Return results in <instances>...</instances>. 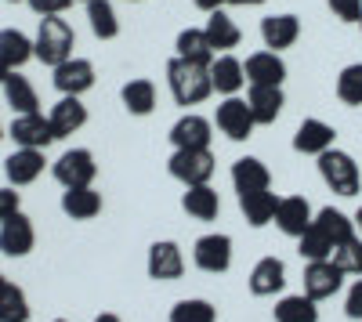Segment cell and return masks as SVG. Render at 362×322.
<instances>
[{
    "label": "cell",
    "mask_w": 362,
    "mask_h": 322,
    "mask_svg": "<svg viewBox=\"0 0 362 322\" xmlns=\"http://www.w3.org/2000/svg\"><path fill=\"white\" fill-rule=\"evenodd\" d=\"M214 127H218L228 141H247V138L254 134V127H257L247 98H239V95L225 98V102L214 109Z\"/></svg>",
    "instance_id": "6"
},
{
    "label": "cell",
    "mask_w": 362,
    "mask_h": 322,
    "mask_svg": "<svg viewBox=\"0 0 362 322\" xmlns=\"http://www.w3.org/2000/svg\"><path fill=\"white\" fill-rule=\"evenodd\" d=\"M119 98H124V109H127L131 116H148V112L156 109V83L145 80V76L127 80L124 91H119Z\"/></svg>",
    "instance_id": "32"
},
{
    "label": "cell",
    "mask_w": 362,
    "mask_h": 322,
    "mask_svg": "<svg viewBox=\"0 0 362 322\" xmlns=\"http://www.w3.org/2000/svg\"><path fill=\"white\" fill-rule=\"evenodd\" d=\"M232 189H235L239 196L264 192V189H272V174H268V167H264L257 156H243V160L232 163Z\"/></svg>",
    "instance_id": "22"
},
{
    "label": "cell",
    "mask_w": 362,
    "mask_h": 322,
    "mask_svg": "<svg viewBox=\"0 0 362 322\" xmlns=\"http://www.w3.org/2000/svg\"><path fill=\"white\" fill-rule=\"evenodd\" d=\"M315 221V210H312V203L305 196H283L279 199V210H276V225L279 232H286L290 239H300L305 232L312 228Z\"/></svg>",
    "instance_id": "13"
},
{
    "label": "cell",
    "mask_w": 362,
    "mask_h": 322,
    "mask_svg": "<svg viewBox=\"0 0 362 322\" xmlns=\"http://www.w3.org/2000/svg\"><path fill=\"white\" fill-rule=\"evenodd\" d=\"M87 22H90V33H95L98 40H116L119 37V18H116V8L109 4V0H90Z\"/></svg>",
    "instance_id": "34"
},
{
    "label": "cell",
    "mask_w": 362,
    "mask_h": 322,
    "mask_svg": "<svg viewBox=\"0 0 362 322\" xmlns=\"http://www.w3.org/2000/svg\"><path fill=\"white\" fill-rule=\"evenodd\" d=\"M297 254L305 261H329V257H334V243H329L319 228H308L305 236L297 239Z\"/></svg>",
    "instance_id": "38"
},
{
    "label": "cell",
    "mask_w": 362,
    "mask_h": 322,
    "mask_svg": "<svg viewBox=\"0 0 362 322\" xmlns=\"http://www.w3.org/2000/svg\"><path fill=\"white\" fill-rule=\"evenodd\" d=\"M54 322H66V318H54Z\"/></svg>",
    "instance_id": "51"
},
{
    "label": "cell",
    "mask_w": 362,
    "mask_h": 322,
    "mask_svg": "<svg viewBox=\"0 0 362 322\" xmlns=\"http://www.w3.org/2000/svg\"><path fill=\"white\" fill-rule=\"evenodd\" d=\"M174 47H177V58H185V62H199V66H210L218 58V51L210 47V40H206V33L203 29H181L177 33V40H174Z\"/></svg>",
    "instance_id": "28"
},
{
    "label": "cell",
    "mask_w": 362,
    "mask_h": 322,
    "mask_svg": "<svg viewBox=\"0 0 362 322\" xmlns=\"http://www.w3.org/2000/svg\"><path fill=\"white\" fill-rule=\"evenodd\" d=\"M51 174L62 189H87L98 174V163H95V156H90V149H69V153H62L54 160Z\"/></svg>",
    "instance_id": "5"
},
{
    "label": "cell",
    "mask_w": 362,
    "mask_h": 322,
    "mask_svg": "<svg viewBox=\"0 0 362 322\" xmlns=\"http://www.w3.org/2000/svg\"><path fill=\"white\" fill-rule=\"evenodd\" d=\"M47 120L54 127V138H69V134H76L87 124V105L80 98H73V95H62V98L51 105Z\"/></svg>",
    "instance_id": "19"
},
{
    "label": "cell",
    "mask_w": 362,
    "mask_h": 322,
    "mask_svg": "<svg viewBox=\"0 0 362 322\" xmlns=\"http://www.w3.org/2000/svg\"><path fill=\"white\" fill-rule=\"evenodd\" d=\"M326 4H329V11H334L341 22L358 25V18H362V0H326Z\"/></svg>",
    "instance_id": "40"
},
{
    "label": "cell",
    "mask_w": 362,
    "mask_h": 322,
    "mask_svg": "<svg viewBox=\"0 0 362 322\" xmlns=\"http://www.w3.org/2000/svg\"><path fill=\"white\" fill-rule=\"evenodd\" d=\"M192 4H196L199 11L210 15V11H221V8H225V0H192Z\"/></svg>",
    "instance_id": "44"
},
{
    "label": "cell",
    "mask_w": 362,
    "mask_h": 322,
    "mask_svg": "<svg viewBox=\"0 0 362 322\" xmlns=\"http://www.w3.org/2000/svg\"><path fill=\"white\" fill-rule=\"evenodd\" d=\"M4 174H8V181L15 189L18 185H33L40 174H44V153L40 149H15L4 160Z\"/></svg>",
    "instance_id": "23"
},
{
    "label": "cell",
    "mask_w": 362,
    "mask_h": 322,
    "mask_svg": "<svg viewBox=\"0 0 362 322\" xmlns=\"http://www.w3.org/2000/svg\"><path fill=\"white\" fill-rule=\"evenodd\" d=\"M344 286V272L334 265V257L329 261H308L305 268V294L312 301H329L334 294H341Z\"/></svg>",
    "instance_id": "10"
},
{
    "label": "cell",
    "mask_w": 362,
    "mask_h": 322,
    "mask_svg": "<svg viewBox=\"0 0 362 322\" xmlns=\"http://www.w3.org/2000/svg\"><path fill=\"white\" fill-rule=\"evenodd\" d=\"M181 272H185V254H181V246L174 239H160L148 246V279L174 282V279H181Z\"/></svg>",
    "instance_id": "11"
},
{
    "label": "cell",
    "mask_w": 362,
    "mask_h": 322,
    "mask_svg": "<svg viewBox=\"0 0 362 322\" xmlns=\"http://www.w3.org/2000/svg\"><path fill=\"white\" fill-rule=\"evenodd\" d=\"M54 76H51V83H54V91L58 95H73V98H80L83 91H90L95 87V66L87 62V58H66L62 66H54L51 69Z\"/></svg>",
    "instance_id": "9"
},
{
    "label": "cell",
    "mask_w": 362,
    "mask_h": 322,
    "mask_svg": "<svg viewBox=\"0 0 362 322\" xmlns=\"http://www.w3.org/2000/svg\"><path fill=\"white\" fill-rule=\"evenodd\" d=\"M62 210L73 217V221H90L102 214V192L95 189H66L62 192Z\"/></svg>",
    "instance_id": "29"
},
{
    "label": "cell",
    "mask_w": 362,
    "mask_h": 322,
    "mask_svg": "<svg viewBox=\"0 0 362 322\" xmlns=\"http://www.w3.org/2000/svg\"><path fill=\"white\" fill-rule=\"evenodd\" d=\"M334 265L344 275H362V236H355V239H348L344 246L334 250Z\"/></svg>",
    "instance_id": "39"
},
{
    "label": "cell",
    "mask_w": 362,
    "mask_h": 322,
    "mask_svg": "<svg viewBox=\"0 0 362 322\" xmlns=\"http://www.w3.org/2000/svg\"><path fill=\"white\" fill-rule=\"evenodd\" d=\"M11 214H18V192L15 189H0V225H4Z\"/></svg>",
    "instance_id": "43"
},
{
    "label": "cell",
    "mask_w": 362,
    "mask_h": 322,
    "mask_svg": "<svg viewBox=\"0 0 362 322\" xmlns=\"http://www.w3.org/2000/svg\"><path fill=\"white\" fill-rule=\"evenodd\" d=\"M181 210H185L189 217H196V221H214L221 214V196L210 185H192V189H185V196H181Z\"/></svg>",
    "instance_id": "24"
},
{
    "label": "cell",
    "mask_w": 362,
    "mask_h": 322,
    "mask_svg": "<svg viewBox=\"0 0 362 322\" xmlns=\"http://www.w3.org/2000/svg\"><path fill=\"white\" fill-rule=\"evenodd\" d=\"M210 83H214V91L232 98L247 87V73H243V62L228 51V54H218L214 62H210Z\"/></svg>",
    "instance_id": "18"
},
{
    "label": "cell",
    "mask_w": 362,
    "mask_h": 322,
    "mask_svg": "<svg viewBox=\"0 0 362 322\" xmlns=\"http://www.w3.org/2000/svg\"><path fill=\"white\" fill-rule=\"evenodd\" d=\"M319 301H312L308 294H293V297H283L276 308H272V315H276V322H319Z\"/></svg>",
    "instance_id": "33"
},
{
    "label": "cell",
    "mask_w": 362,
    "mask_h": 322,
    "mask_svg": "<svg viewBox=\"0 0 362 322\" xmlns=\"http://www.w3.org/2000/svg\"><path fill=\"white\" fill-rule=\"evenodd\" d=\"M247 282H250V294L254 297H276L279 290L286 286V265H283L279 257H261Z\"/></svg>",
    "instance_id": "20"
},
{
    "label": "cell",
    "mask_w": 362,
    "mask_h": 322,
    "mask_svg": "<svg viewBox=\"0 0 362 322\" xmlns=\"http://www.w3.org/2000/svg\"><path fill=\"white\" fill-rule=\"evenodd\" d=\"M73 47H76V33L66 18L58 15H47L40 18V29H37V40H33V54L40 58L44 66H62L66 58H73Z\"/></svg>",
    "instance_id": "2"
},
{
    "label": "cell",
    "mask_w": 362,
    "mask_h": 322,
    "mask_svg": "<svg viewBox=\"0 0 362 322\" xmlns=\"http://www.w3.org/2000/svg\"><path fill=\"white\" fill-rule=\"evenodd\" d=\"M334 141H337V131L326 120H319V116H308V120H300L293 134V149L305 156H322L326 149H334Z\"/></svg>",
    "instance_id": "14"
},
{
    "label": "cell",
    "mask_w": 362,
    "mask_h": 322,
    "mask_svg": "<svg viewBox=\"0 0 362 322\" xmlns=\"http://www.w3.org/2000/svg\"><path fill=\"white\" fill-rule=\"evenodd\" d=\"M344 315L362 322V279H355L351 290H348V297H344Z\"/></svg>",
    "instance_id": "41"
},
{
    "label": "cell",
    "mask_w": 362,
    "mask_h": 322,
    "mask_svg": "<svg viewBox=\"0 0 362 322\" xmlns=\"http://www.w3.org/2000/svg\"><path fill=\"white\" fill-rule=\"evenodd\" d=\"M25 4L33 8L37 15H44V18H47V15H62V11L73 4V0H25Z\"/></svg>",
    "instance_id": "42"
},
{
    "label": "cell",
    "mask_w": 362,
    "mask_h": 322,
    "mask_svg": "<svg viewBox=\"0 0 362 322\" xmlns=\"http://www.w3.org/2000/svg\"><path fill=\"white\" fill-rule=\"evenodd\" d=\"M358 29H362V18H358Z\"/></svg>",
    "instance_id": "52"
},
{
    "label": "cell",
    "mask_w": 362,
    "mask_h": 322,
    "mask_svg": "<svg viewBox=\"0 0 362 322\" xmlns=\"http://www.w3.org/2000/svg\"><path fill=\"white\" fill-rule=\"evenodd\" d=\"M239 210H243V217L254 225V228H264L268 221H276V210H279V196L264 189V192H247L239 196Z\"/></svg>",
    "instance_id": "26"
},
{
    "label": "cell",
    "mask_w": 362,
    "mask_h": 322,
    "mask_svg": "<svg viewBox=\"0 0 362 322\" xmlns=\"http://www.w3.org/2000/svg\"><path fill=\"white\" fill-rule=\"evenodd\" d=\"M192 261L199 272H210V275H221L232 268V239L225 232H210V236H199L196 246H192Z\"/></svg>",
    "instance_id": "7"
},
{
    "label": "cell",
    "mask_w": 362,
    "mask_h": 322,
    "mask_svg": "<svg viewBox=\"0 0 362 322\" xmlns=\"http://www.w3.org/2000/svg\"><path fill=\"white\" fill-rule=\"evenodd\" d=\"M37 243V232H33V221H29L22 210L11 214L4 225H0V250L8 257H25Z\"/></svg>",
    "instance_id": "16"
},
{
    "label": "cell",
    "mask_w": 362,
    "mask_h": 322,
    "mask_svg": "<svg viewBox=\"0 0 362 322\" xmlns=\"http://www.w3.org/2000/svg\"><path fill=\"white\" fill-rule=\"evenodd\" d=\"M247 83H261V87H283L286 80V62L279 58V51H254L243 62Z\"/></svg>",
    "instance_id": "15"
},
{
    "label": "cell",
    "mask_w": 362,
    "mask_h": 322,
    "mask_svg": "<svg viewBox=\"0 0 362 322\" xmlns=\"http://www.w3.org/2000/svg\"><path fill=\"white\" fill-rule=\"evenodd\" d=\"M337 98L344 105H362V62L341 69V76H337Z\"/></svg>",
    "instance_id": "37"
},
{
    "label": "cell",
    "mask_w": 362,
    "mask_h": 322,
    "mask_svg": "<svg viewBox=\"0 0 362 322\" xmlns=\"http://www.w3.org/2000/svg\"><path fill=\"white\" fill-rule=\"evenodd\" d=\"M83 4H90V0H83Z\"/></svg>",
    "instance_id": "54"
},
{
    "label": "cell",
    "mask_w": 362,
    "mask_h": 322,
    "mask_svg": "<svg viewBox=\"0 0 362 322\" xmlns=\"http://www.w3.org/2000/svg\"><path fill=\"white\" fill-rule=\"evenodd\" d=\"M225 4H232V8H257V4H264V0H225Z\"/></svg>",
    "instance_id": "45"
},
{
    "label": "cell",
    "mask_w": 362,
    "mask_h": 322,
    "mask_svg": "<svg viewBox=\"0 0 362 322\" xmlns=\"http://www.w3.org/2000/svg\"><path fill=\"white\" fill-rule=\"evenodd\" d=\"M33 54V40H29L22 29H0V62L8 69H22Z\"/></svg>",
    "instance_id": "30"
},
{
    "label": "cell",
    "mask_w": 362,
    "mask_h": 322,
    "mask_svg": "<svg viewBox=\"0 0 362 322\" xmlns=\"http://www.w3.org/2000/svg\"><path fill=\"white\" fill-rule=\"evenodd\" d=\"M170 322H218V308L203 297H185L170 308Z\"/></svg>",
    "instance_id": "36"
},
{
    "label": "cell",
    "mask_w": 362,
    "mask_h": 322,
    "mask_svg": "<svg viewBox=\"0 0 362 322\" xmlns=\"http://www.w3.org/2000/svg\"><path fill=\"white\" fill-rule=\"evenodd\" d=\"M210 138H214V120H206V116H199V112H185L170 127L174 149H210Z\"/></svg>",
    "instance_id": "12"
},
{
    "label": "cell",
    "mask_w": 362,
    "mask_h": 322,
    "mask_svg": "<svg viewBox=\"0 0 362 322\" xmlns=\"http://www.w3.org/2000/svg\"><path fill=\"white\" fill-rule=\"evenodd\" d=\"M8 73H11V69H8L4 62H0V87H4V80H8Z\"/></svg>",
    "instance_id": "48"
},
{
    "label": "cell",
    "mask_w": 362,
    "mask_h": 322,
    "mask_svg": "<svg viewBox=\"0 0 362 322\" xmlns=\"http://www.w3.org/2000/svg\"><path fill=\"white\" fill-rule=\"evenodd\" d=\"M131 4H138V0H131Z\"/></svg>",
    "instance_id": "53"
},
{
    "label": "cell",
    "mask_w": 362,
    "mask_h": 322,
    "mask_svg": "<svg viewBox=\"0 0 362 322\" xmlns=\"http://www.w3.org/2000/svg\"><path fill=\"white\" fill-rule=\"evenodd\" d=\"M95 322H124V318H119V315H112V311H105V315H98Z\"/></svg>",
    "instance_id": "46"
},
{
    "label": "cell",
    "mask_w": 362,
    "mask_h": 322,
    "mask_svg": "<svg viewBox=\"0 0 362 322\" xmlns=\"http://www.w3.org/2000/svg\"><path fill=\"white\" fill-rule=\"evenodd\" d=\"M8 4H18V0H8Z\"/></svg>",
    "instance_id": "49"
},
{
    "label": "cell",
    "mask_w": 362,
    "mask_h": 322,
    "mask_svg": "<svg viewBox=\"0 0 362 322\" xmlns=\"http://www.w3.org/2000/svg\"><path fill=\"white\" fill-rule=\"evenodd\" d=\"M203 33L210 40V47H214L218 54H228L232 47H239V40H243V33H239V25L225 15V11H210Z\"/></svg>",
    "instance_id": "27"
},
{
    "label": "cell",
    "mask_w": 362,
    "mask_h": 322,
    "mask_svg": "<svg viewBox=\"0 0 362 322\" xmlns=\"http://www.w3.org/2000/svg\"><path fill=\"white\" fill-rule=\"evenodd\" d=\"M247 105H250V112H254V124H257V127H268V124L279 120V112H283V105H286V95H283V87L250 83Z\"/></svg>",
    "instance_id": "17"
},
{
    "label": "cell",
    "mask_w": 362,
    "mask_h": 322,
    "mask_svg": "<svg viewBox=\"0 0 362 322\" xmlns=\"http://www.w3.org/2000/svg\"><path fill=\"white\" fill-rule=\"evenodd\" d=\"M167 83H170V95L177 105H199L214 95V83H210V66L199 62H185V58H170L167 62Z\"/></svg>",
    "instance_id": "1"
},
{
    "label": "cell",
    "mask_w": 362,
    "mask_h": 322,
    "mask_svg": "<svg viewBox=\"0 0 362 322\" xmlns=\"http://www.w3.org/2000/svg\"><path fill=\"white\" fill-rule=\"evenodd\" d=\"M8 134L15 138L18 149H40V153L47 149L51 141H58V138H54V127H51V120H47L44 112H25V116H15Z\"/></svg>",
    "instance_id": "8"
},
{
    "label": "cell",
    "mask_w": 362,
    "mask_h": 322,
    "mask_svg": "<svg viewBox=\"0 0 362 322\" xmlns=\"http://www.w3.org/2000/svg\"><path fill=\"white\" fill-rule=\"evenodd\" d=\"M29 318V301L22 294V286L11 279H0V322H25Z\"/></svg>",
    "instance_id": "35"
},
{
    "label": "cell",
    "mask_w": 362,
    "mask_h": 322,
    "mask_svg": "<svg viewBox=\"0 0 362 322\" xmlns=\"http://www.w3.org/2000/svg\"><path fill=\"white\" fill-rule=\"evenodd\" d=\"M167 170H170V178L181 181L185 189L210 185V178H214V153L210 149H174L170 160H167Z\"/></svg>",
    "instance_id": "4"
},
{
    "label": "cell",
    "mask_w": 362,
    "mask_h": 322,
    "mask_svg": "<svg viewBox=\"0 0 362 322\" xmlns=\"http://www.w3.org/2000/svg\"><path fill=\"white\" fill-rule=\"evenodd\" d=\"M0 138H4V127H0Z\"/></svg>",
    "instance_id": "50"
},
{
    "label": "cell",
    "mask_w": 362,
    "mask_h": 322,
    "mask_svg": "<svg viewBox=\"0 0 362 322\" xmlns=\"http://www.w3.org/2000/svg\"><path fill=\"white\" fill-rule=\"evenodd\" d=\"M312 228H319L322 236L334 243V250L337 246H344L348 239H355L358 232H355V221L344 214V210H334V207H322L319 214H315V221H312Z\"/></svg>",
    "instance_id": "25"
},
{
    "label": "cell",
    "mask_w": 362,
    "mask_h": 322,
    "mask_svg": "<svg viewBox=\"0 0 362 322\" xmlns=\"http://www.w3.org/2000/svg\"><path fill=\"white\" fill-rule=\"evenodd\" d=\"M4 98H8V105L18 112V116H25V112H40V98H37V87L29 83L22 73H8V80H4Z\"/></svg>",
    "instance_id": "31"
},
{
    "label": "cell",
    "mask_w": 362,
    "mask_h": 322,
    "mask_svg": "<svg viewBox=\"0 0 362 322\" xmlns=\"http://www.w3.org/2000/svg\"><path fill=\"white\" fill-rule=\"evenodd\" d=\"M300 37V18L297 15H268L261 18V40L268 51H286Z\"/></svg>",
    "instance_id": "21"
},
{
    "label": "cell",
    "mask_w": 362,
    "mask_h": 322,
    "mask_svg": "<svg viewBox=\"0 0 362 322\" xmlns=\"http://www.w3.org/2000/svg\"><path fill=\"white\" fill-rule=\"evenodd\" d=\"M351 221H355V232H358V236H362V207L355 210V217H351Z\"/></svg>",
    "instance_id": "47"
},
{
    "label": "cell",
    "mask_w": 362,
    "mask_h": 322,
    "mask_svg": "<svg viewBox=\"0 0 362 322\" xmlns=\"http://www.w3.org/2000/svg\"><path fill=\"white\" fill-rule=\"evenodd\" d=\"M315 160H319V178L326 181L329 192L355 196V192L362 189V170H358V163H355L348 153H341L337 145H334V149H326L322 156H315Z\"/></svg>",
    "instance_id": "3"
}]
</instances>
